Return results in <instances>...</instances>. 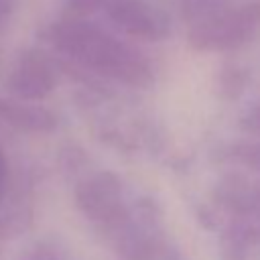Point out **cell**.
Instances as JSON below:
<instances>
[{
	"label": "cell",
	"instance_id": "cell-1",
	"mask_svg": "<svg viewBox=\"0 0 260 260\" xmlns=\"http://www.w3.org/2000/svg\"><path fill=\"white\" fill-rule=\"evenodd\" d=\"M73 201L118 260H154L171 244L158 203L116 171L81 173L73 187Z\"/></svg>",
	"mask_w": 260,
	"mask_h": 260
},
{
	"label": "cell",
	"instance_id": "cell-2",
	"mask_svg": "<svg viewBox=\"0 0 260 260\" xmlns=\"http://www.w3.org/2000/svg\"><path fill=\"white\" fill-rule=\"evenodd\" d=\"M43 39L59 65L85 77L124 89H148L156 81V65L138 43L89 18L63 14L45 26Z\"/></svg>",
	"mask_w": 260,
	"mask_h": 260
},
{
	"label": "cell",
	"instance_id": "cell-3",
	"mask_svg": "<svg viewBox=\"0 0 260 260\" xmlns=\"http://www.w3.org/2000/svg\"><path fill=\"white\" fill-rule=\"evenodd\" d=\"M65 14L89 18L134 41L158 43L171 32L167 12L152 0H63Z\"/></svg>",
	"mask_w": 260,
	"mask_h": 260
},
{
	"label": "cell",
	"instance_id": "cell-4",
	"mask_svg": "<svg viewBox=\"0 0 260 260\" xmlns=\"http://www.w3.org/2000/svg\"><path fill=\"white\" fill-rule=\"evenodd\" d=\"M260 32V0H232L187 26V39L201 53H230Z\"/></svg>",
	"mask_w": 260,
	"mask_h": 260
},
{
	"label": "cell",
	"instance_id": "cell-5",
	"mask_svg": "<svg viewBox=\"0 0 260 260\" xmlns=\"http://www.w3.org/2000/svg\"><path fill=\"white\" fill-rule=\"evenodd\" d=\"M61 65L57 59L39 49L20 51L6 73V91L10 98L24 102H43L59 85Z\"/></svg>",
	"mask_w": 260,
	"mask_h": 260
},
{
	"label": "cell",
	"instance_id": "cell-6",
	"mask_svg": "<svg viewBox=\"0 0 260 260\" xmlns=\"http://www.w3.org/2000/svg\"><path fill=\"white\" fill-rule=\"evenodd\" d=\"M209 203L223 217H240L260 223V175L230 171L209 191Z\"/></svg>",
	"mask_w": 260,
	"mask_h": 260
},
{
	"label": "cell",
	"instance_id": "cell-7",
	"mask_svg": "<svg viewBox=\"0 0 260 260\" xmlns=\"http://www.w3.org/2000/svg\"><path fill=\"white\" fill-rule=\"evenodd\" d=\"M215 234L219 260H260V223L223 217Z\"/></svg>",
	"mask_w": 260,
	"mask_h": 260
},
{
	"label": "cell",
	"instance_id": "cell-8",
	"mask_svg": "<svg viewBox=\"0 0 260 260\" xmlns=\"http://www.w3.org/2000/svg\"><path fill=\"white\" fill-rule=\"evenodd\" d=\"M0 124L26 134H51L57 130L59 118L41 102L0 98Z\"/></svg>",
	"mask_w": 260,
	"mask_h": 260
},
{
	"label": "cell",
	"instance_id": "cell-9",
	"mask_svg": "<svg viewBox=\"0 0 260 260\" xmlns=\"http://www.w3.org/2000/svg\"><path fill=\"white\" fill-rule=\"evenodd\" d=\"M213 158L223 165H232L236 169H244L248 173L260 175V138L246 136V138L228 140L215 148Z\"/></svg>",
	"mask_w": 260,
	"mask_h": 260
},
{
	"label": "cell",
	"instance_id": "cell-10",
	"mask_svg": "<svg viewBox=\"0 0 260 260\" xmlns=\"http://www.w3.org/2000/svg\"><path fill=\"white\" fill-rule=\"evenodd\" d=\"M14 260H67V252L55 240H37L20 250Z\"/></svg>",
	"mask_w": 260,
	"mask_h": 260
},
{
	"label": "cell",
	"instance_id": "cell-11",
	"mask_svg": "<svg viewBox=\"0 0 260 260\" xmlns=\"http://www.w3.org/2000/svg\"><path fill=\"white\" fill-rule=\"evenodd\" d=\"M250 75L242 67H228L219 77V93L225 100H238L248 87Z\"/></svg>",
	"mask_w": 260,
	"mask_h": 260
},
{
	"label": "cell",
	"instance_id": "cell-12",
	"mask_svg": "<svg viewBox=\"0 0 260 260\" xmlns=\"http://www.w3.org/2000/svg\"><path fill=\"white\" fill-rule=\"evenodd\" d=\"M238 128L246 134V136H256L260 138V102H254L252 106H248L240 120H238Z\"/></svg>",
	"mask_w": 260,
	"mask_h": 260
},
{
	"label": "cell",
	"instance_id": "cell-13",
	"mask_svg": "<svg viewBox=\"0 0 260 260\" xmlns=\"http://www.w3.org/2000/svg\"><path fill=\"white\" fill-rule=\"evenodd\" d=\"M16 10V0H0V28H4Z\"/></svg>",
	"mask_w": 260,
	"mask_h": 260
},
{
	"label": "cell",
	"instance_id": "cell-14",
	"mask_svg": "<svg viewBox=\"0 0 260 260\" xmlns=\"http://www.w3.org/2000/svg\"><path fill=\"white\" fill-rule=\"evenodd\" d=\"M6 179H8V165H6V158L0 150V195L4 191V185H6Z\"/></svg>",
	"mask_w": 260,
	"mask_h": 260
},
{
	"label": "cell",
	"instance_id": "cell-15",
	"mask_svg": "<svg viewBox=\"0 0 260 260\" xmlns=\"http://www.w3.org/2000/svg\"><path fill=\"white\" fill-rule=\"evenodd\" d=\"M0 260H4V254H2V246H0Z\"/></svg>",
	"mask_w": 260,
	"mask_h": 260
}]
</instances>
